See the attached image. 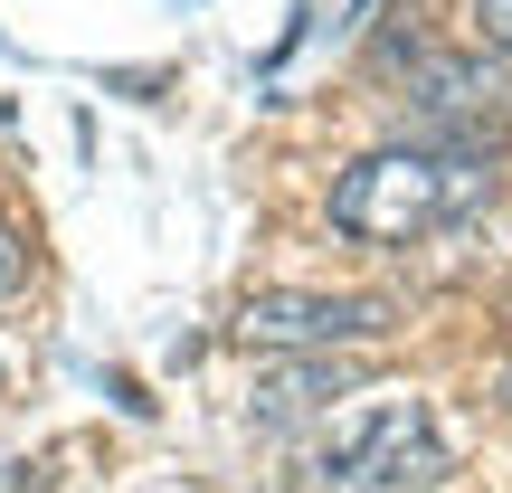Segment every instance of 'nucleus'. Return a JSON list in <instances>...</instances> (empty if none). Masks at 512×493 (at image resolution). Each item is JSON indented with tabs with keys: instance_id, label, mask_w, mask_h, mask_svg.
Listing matches in <instances>:
<instances>
[{
	"instance_id": "1",
	"label": "nucleus",
	"mask_w": 512,
	"mask_h": 493,
	"mask_svg": "<svg viewBox=\"0 0 512 493\" xmlns=\"http://www.w3.org/2000/svg\"><path fill=\"white\" fill-rule=\"evenodd\" d=\"M494 200V162L446 143H380L332 181V228L351 247H418L437 228H465Z\"/></svg>"
},
{
	"instance_id": "2",
	"label": "nucleus",
	"mask_w": 512,
	"mask_h": 493,
	"mask_svg": "<svg viewBox=\"0 0 512 493\" xmlns=\"http://www.w3.org/2000/svg\"><path fill=\"white\" fill-rule=\"evenodd\" d=\"M446 475V437L427 399H370L304 456V493H427Z\"/></svg>"
},
{
	"instance_id": "3",
	"label": "nucleus",
	"mask_w": 512,
	"mask_h": 493,
	"mask_svg": "<svg viewBox=\"0 0 512 493\" xmlns=\"http://www.w3.org/2000/svg\"><path fill=\"white\" fill-rule=\"evenodd\" d=\"M408 114H418V143L484 152L512 124V95H503L494 57H446V48H418L408 38Z\"/></svg>"
},
{
	"instance_id": "4",
	"label": "nucleus",
	"mask_w": 512,
	"mask_h": 493,
	"mask_svg": "<svg viewBox=\"0 0 512 493\" xmlns=\"http://www.w3.org/2000/svg\"><path fill=\"white\" fill-rule=\"evenodd\" d=\"M238 332L256 351H361L389 332L380 294H313V285H266L238 304Z\"/></svg>"
},
{
	"instance_id": "5",
	"label": "nucleus",
	"mask_w": 512,
	"mask_h": 493,
	"mask_svg": "<svg viewBox=\"0 0 512 493\" xmlns=\"http://www.w3.org/2000/svg\"><path fill=\"white\" fill-rule=\"evenodd\" d=\"M361 389V361L351 351H285V361H266L256 370V418H313V408H332V399H351Z\"/></svg>"
},
{
	"instance_id": "6",
	"label": "nucleus",
	"mask_w": 512,
	"mask_h": 493,
	"mask_svg": "<svg viewBox=\"0 0 512 493\" xmlns=\"http://www.w3.org/2000/svg\"><path fill=\"white\" fill-rule=\"evenodd\" d=\"M465 29H475V57L512 67V0H465Z\"/></svg>"
},
{
	"instance_id": "7",
	"label": "nucleus",
	"mask_w": 512,
	"mask_h": 493,
	"mask_svg": "<svg viewBox=\"0 0 512 493\" xmlns=\"http://www.w3.org/2000/svg\"><path fill=\"white\" fill-rule=\"evenodd\" d=\"M19 275H29V247H19V228L0 219V294H19Z\"/></svg>"
},
{
	"instance_id": "8",
	"label": "nucleus",
	"mask_w": 512,
	"mask_h": 493,
	"mask_svg": "<svg viewBox=\"0 0 512 493\" xmlns=\"http://www.w3.org/2000/svg\"><path fill=\"white\" fill-rule=\"evenodd\" d=\"M0 493H48V465H0Z\"/></svg>"
},
{
	"instance_id": "9",
	"label": "nucleus",
	"mask_w": 512,
	"mask_h": 493,
	"mask_svg": "<svg viewBox=\"0 0 512 493\" xmlns=\"http://www.w3.org/2000/svg\"><path fill=\"white\" fill-rule=\"evenodd\" d=\"M503 399H512V370H503Z\"/></svg>"
}]
</instances>
